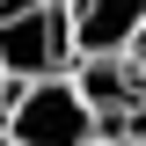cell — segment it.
Listing matches in <instances>:
<instances>
[{
	"mask_svg": "<svg viewBox=\"0 0 146 146\" xmlns=\"http://www.w3.org/2000/svg\"><path fill=\"white\" fill-rule=\"evenodd\" d=\"M0 131H7V146H88L95 117H88V102L73 95L66 73H44V80H15V88H7Z\"/></svg>",
	"mask_w": 146,
	"mask_h": 146,
	"instance_id": "cell-1",
	"label": "cell"
},
{
	"mask_svg": "<svg viewBox=\"0 0 146 146\" xmlns=\"http://www.w3.org/2000/svg\"><path fill=\"white\" fill-rule=\"evenodd\" d=\"M73 44H66V7L58 0H0V80H44L66 73Z\"/></svg>",
	"mask_w": 146,
	"mask_h": 146,
	"instance_id": "cell-2",
	"label": "cell"
},
{
	"mask_svg": "<svg viewBox=\"0 0 146 146\" xmlns=\"http://www.w3.org/2000/svg\"><path fill=\"white\" fill-rule=\"evenodd\" d=\"M58 7H66L73 58H117L146 29V0H58Z\"/></svg>",
	"mask_w": 146,
	"mask_h": 146,
	"instance_id": "cell-3",
	"label": "cell"
},
{
	"mask_svg": "<svg viewBox=\"0 0 146 146\" xmlns=\"http://www.w3.org/2000/svg\"><path fill=\"white\" fill-rule=\"evenodd\" d=\"M131 66H139V73H146V29H139V44H131Z\"/></svg>",
	"mask_w": 146,
	"mask_h": 146,
	"instance_id": "cell-4",
	"label": "cell"
},
{
	"mask_svg": "<svg viewBox=\"0 0 146 146\" xmlns=\"http://www.w3.org/2000/svg\"><path fill=\"white\" fill-rule=\"evenodd\" d=\"M88 146H146V139H88Z\"/></svg>",
	"mask_w": 146,
	"mask_h": 146,
	"instance_id": "cell-5",
	"label": "cell"
},
{
	"mask_svg": "<svg viewBox=\"0 0 146 146\" xmlns=\"http://www.w3.org/2000/svg\"><path fill=\"white\" fill-rule=\"evenodd\" d=\"M0 102H7V80H0Z\"/></svg>",
	"mask_w": 146,
	"mask_h": 146,
	"instance_id": "cell-6",
	"label": "cell"
},
{
	"mask_svg": "<svg viewBox=\"0 0 146 146\" xmlns=\"http://www.w3.org/2000/svg\"><path fill=\"white\" fill-rule=\"evenodd\" d=\"M0 146H7V131H0Z\"/></svg>",
	"mask_w": 146,
	"mask_h": 146,
	"instance_id": "cell-7",
	"label": "cell"
}]
</instances>
